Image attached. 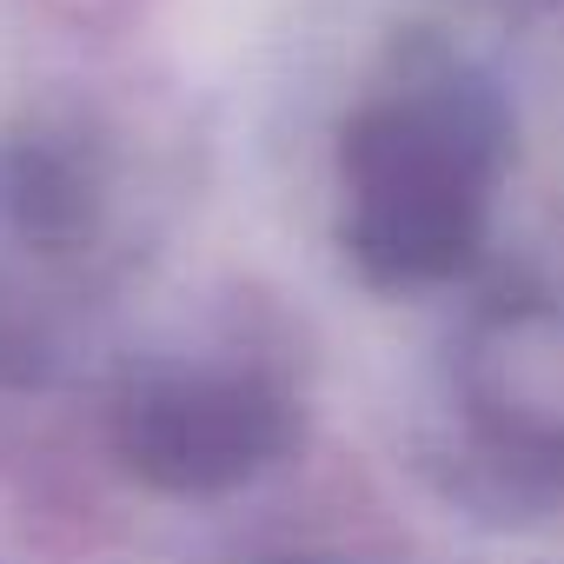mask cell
Returning <instances> with one entry per match:
<instances>
[{
  "label": "cell",
  "mask_w": 564,
  "mask_h": 564,
  "mask_svg": "<svg viewBox=\"0 0 564 564\" xmlns=\"http://www.w3.org/2000/svg\"><path fill=\"white\" fill-rule=\"evenodd\" d=\"M511 153L505 100L465 67H412L379 87L339 140L346 252L372 286L419 293L458 279L485 239Z\"/></svg>",
  "instance_id": "obj_1"
},
{
  "label": "cell",
  "mask_w": 564,
  "mask_h": 564,
  "mask_svg": "<svg viewBox=\"0 0 564 564\" xmlns=\"http://www.w3.org/2000/svg\"><path fill=\"white\" fill-rule=\"evenodd\" d=\"M127 471L166 498H219L279 465L293 445V405L252 372L153 366L113 405Z\"/></svg>",
  "instance_id": "obj_2"
},
{
  "label": "cell",
  "mask_w": 564,
  "mask_h": 564,
  "mask_svg": "<svg viewBox=\"0 0 564 564\" xmlns=\"http://www.w3.org/2000/svg\"><path fill=\"white\" fill-rule=\"evenodd\" d=\"M465 405L491 452L518 465H564V313L518 300L478 319L465 346Z\"/></svg>",
  "instance_id": "obj_3"
},
{
  "label": "cell",
  "mask_w": 564,
  "mask_h": 564,
  "mask_svg": "<svg viewBox=\"0 0 564 564\" xmlns=\"http://www.w3.org/2000/svg\"><path fill=\"white\" fill-rule=\"evenodd\" d=\"M286 564H333V557H286Z\"/></svg>",
  "instance_id": "obj_4"
}]
</instances>
